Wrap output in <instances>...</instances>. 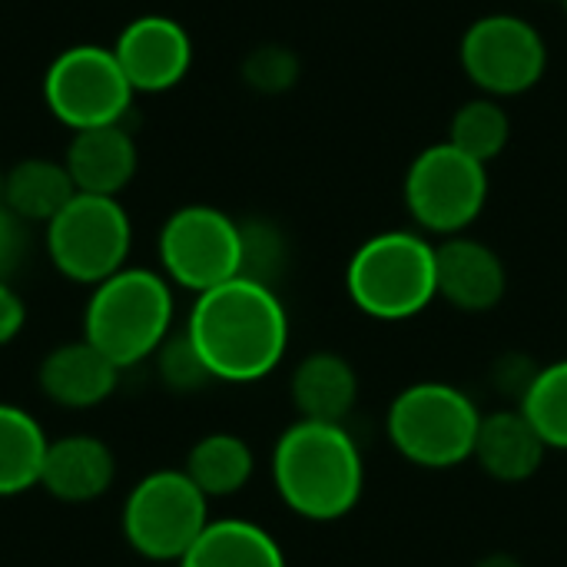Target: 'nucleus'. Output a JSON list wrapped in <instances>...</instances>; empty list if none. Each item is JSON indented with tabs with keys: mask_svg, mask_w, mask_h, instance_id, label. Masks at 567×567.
I'll return each instance as SVG.
<instances>
[{
	"mask_svg": "<svg viewBox=\"0 0 567 567\" xmlns=\"http://www.w3.org/2000/svg\"><path fill=\"white\" fill-rule=\"evenodd\" d=\"M186 336L216 382H259L289 349V312L272 286L236 276L196 296Z\"/></svg>",
	"mask_w": 567,
	"mask_h": 567,
	"instance_id": "f257e3e1",
	"label": "nucleus"
},
{
	"mask_svg": "<svg viewBox=\"0 0 567 567\" xmlns=\"http://www.w3.org/2000/svg\"><path fill=\"white\" fill-rule=\"evenodd\" d=\"M272 485L282 505L316 525L342 522L365 492V458L336 422H292L272 449Z\"/></svg>",
	"mask_w": 567,
	"mask_h": 567,
	"instance_id": "f03ea898",
	"label": "nucleus"
},
{
	"mask_svg": "<svg viewBox=\"0 0 567 567\" xmlns=\"http://www.w3.org/2000/svg\"><path fill=\"white\" fill-rule=\"evenodd\" d=\"M346 292L359 312L379 322H405L439 299L435 243L415 229L369 236L346 266Z\"/></svg>",
	"mask_w": 567,
	"mask_h": 567,
	"instance_id": "7ed1b4c3",
	"label": "nucleus"
},
{
	"mask_svg": "<svg viewBox=\"0 0 567 567\" xmlns=\"http://www.w3.org/2000/svg\"><path fill=\"white\" fill-rule=\"evenodd\" d=\"M482 415L475 399L452 382H412L392 399L385 435L409 465L449 472L472 462Z\"/></svg>",
	"mask_w": 567,
	"mask_h": 567,
	"instance_id": "20e7f679",
	"label": "nucleus"
},
{
	"mask_svg": "<svg viewBox=\"0 0 567 567\" xmlns=\"http://www.w3.org/2000/svg\"><path fill=\"white\" fill-rule=\"evenodd\" d=\"M86 342L113 365L130 369L156 355L173 329V289L153 269H120L93 286L86 306Z\"/></svg>",
	"mask_w": 567,
	"mask_h": 567,
	"instance_id": "39448f33",
	"label": "nucleus"
},
{
	"mask_svg": "<svg viewBox=\"0 0 567 567\" xmlns=\"http://www.w3.org/2000/svg\"><path fill=\"white\" fill-rule=\"evenodd\" d=\"M209 522V498L183 468H163L140 478L123 505V535L130 548L163 565H179Z\"/></svg>",
	"mask_w": 567,
	"mask_h": 567,
	"instance_id": "423d86ee",
	"label": "nucleus"
},
{
	"mask_svg": "<svg viewBox=\"0 0 567 567\" xmlns=\"http://www.w3.org/2000/svg\"><path fill=\"white\" fill-rule=\"evenodd\" d=\"M488 203V166L458 146H425L405 173V206L422 233L462 236Z\"/></svg>",
	"mask_w": 567,
	"mask_h": 567,
	"instance_id": "0eeeda50",
	"label": "nucleus"
},
{
	"mask_svg": "<svg viewBox=\"0 0 567 567\" xmlns=\"http://www.w3.org/2000/svg\"><path fill=\"white\" fill-rule=\"evenodd\" d=\"M133 243V226L116 196H90L76 193L50 223H47V249L53 266L86 286H100L103 279L126 269Z\"/></svg>",
	"mask_w": 567,
	"mask_h": 567,
	"instance_id": "6e6552de",
	"label": "nucleus"
},
{
	"mask_svg": "<svg viewBox=\"0 0 567 567\" xmlns=\"http://www.w3.org/2000/svg\"><path fill=\"white\" fill-rule=\"evenodd\" d=\"M465 76L485 96H518L542 83L548 43L535 23L515 13H485L468 23L458 43Z\"/></svg>",
	"mask_w": 567,
	"mask_h": 567,
	"instance_id": "1a4fd4ad",
	"label": "nucleus"
},
{
	"mask_svg": "<svg viewBox=\"0 0 567 567\" xmlns=\"http://www.w3.org/2000/svg\"><path fill=\"white\" fill-rule=\"evenodd\" d=\"M159 262L176 286L209 292L243 269L239 223L216 206H183L163 223Z\"/></svg>",
	"mask_w": 567,
	"mask_h": 567,
	"instance_id": "9d476101",
	"label": "nucleus"
},
{
	"mask_svg": "<svg viewBox=\"0 0 567 567\" xmlns=\"http://www.w3.org/2000/svg\"><path fill=\"white\" fill-rule=\"evenodd\" d=\"M43 96L50 113L76 133L120 123L130 110L133 86L123 76L113 50L80 43L50 63L43 76Z\"/></svg>",
	"mask_w": 567,
	"mask_h": 567,
	"instance_id": "9b49d317",
	"label": "nucleus"
},
{
	"mask_svg": "<svg viewBox=\"0 0 567 567\" xmlns=\"http://www.w3.org/2000/svg\"><path fill=\"white\" fill-rule=\"evenodd\" d=\"M113 56L133 90L163 93L189 73L193 40L183 30V23L150 13V17L133 20L120 33Z\"/></svg>",
	"mask_w": 567,
	"mask_h": 567,
	"instance_id": "f8f14e48",
	"label": "nucleus"
},
{
	"mask_svg": "<svg viewBox=\"0 0 567 567\" xmlns=\"http://www.w3.org/2000/svg\"><path fill=\"white\" fill-rule=\"evenodd\" d=\"M439 299L458 312H492L508 292V269L502 256L472 236H449L435 246Z\"/></svg>",
	"mask_w": 567,
	"mask_h": 567,
	"instance_id": "ddd939ff",
	"label": "nucleus"
},
{
	"mask_svg": "<svg viewBox=\"0 0 567 567\" xmlns=\"http://www.w3.org/2000/svg\"><path fill=\"white\" fill-rule=\"evenodd\" d=\"M548 445L522 409H498L482 415L472 462L502 485L532 482L545 465Z\"/></svg>",
	"mask_w": 567,
	"mask_h": 567,
	"instance_id": "4468645a",
	"label": "nucleus"
},
{
	"mask_svg": "<svg viewBox=\"0 0 567 567\" xmlns=\"http://www.w3.org/2000/svg\"><path fill=\"white\" fill-rule=\"evenodd\" d=\"M120 372L93 342H63L40 362V392L63 409H93L113 395Z\"/></svg>",
	"mask_w": 567,
	"mask_h": 567,
	"instance_id": "2eb2a0df",
	"label": "nucleus"
},
{
	"mask_svg": "<svg viewBox=\"0 0 567 567\" xmlns=\"http://www.w3.org/2000/svg\"><path fill=\"white\" fill-rule=\"evenodd\" d=\"M63 166L76 193L116 196L136 173V143L120 123L76 130L66 146Z\"/></svg>",
	"mask_w": 567,
	"mask_h": 567,
	"instance_id": "dca6fc26",
	"label": "nucleus"
},
{
	"mask_svg": "<svg viewBox=\"0 0 567 567\" xmlns=\"http://www.w3.org/2000/svg\"><path fill=\"white\" fill-rule=\"evenodd\" d=\"M113 478L116 462L106 442L93 435H63L47 449L40 485L60 502L83 505L110 492Z\"/></svg>",
	"mask_w": 567,
	"mask_h": 567,
	"instance_id": "f3484780",
	"label": "nucleus"
},
{
	"mask_svg": "<svg viewBox=\"0 0 567 567\" xmlns=\"http://www.w3.org/2000/svg\"><path fill=\"white\" fill-rule=\"evenodd\" d=\"M289 395L299 419L346 425L359 402V372L339 352H309L292 372Z\"/></svg>",
	"mask_w": 567,
	"mask_h": 567,
	"instance_id": "a211bd4d",
	"label": "nucleus"
},
{
	"mask_svg": "<svg viewBox=\"0 0 567 567\" xmlns=\"http://www.w3.org/2000/svg\"><path fill=\"white\" fill-rule=\"evenodd\" d=\"M176 567H289L279 542L243 518L209 522Z\"/></svg>",
	"mask_w": 567,
	"mask_h": 567,
	"instance_id": "6ab92c4d",
	"label": "nucleus"
},
{
	"mask_svg": "<svg viewBox=\"0 0 567 567\" xmlns=\"http://www.w3.org/2000/svg\"><path fill=\"white\" fill-rule=\"evenodd\" d=\"M193 485L213 502V498H229V495H239L252 472H256V455L249 449L246 439L233 435V432H213V435H203L193 449H189V458H186V468H183Z\"/></svg>",
	"mask_w": 567,
	"mask_h": 567,
	"instance_id": "aec40b11",
	"label": "nucleus"
},
{
	"mask_svg": "<svg viewBox=\"0 0 567 567\" xmlns=\"http://www.w3.org/2000/svg\"><path fill=\"white\" fill-rule=\"evenodd\" d=\"M47 449L50 439L40 422L20 405L0 402V498L23 495L40 485Z\"/></svg>",
	"mask_w": 567,
	"mask_h": 567,
	"instance_id": "412c9836",
	"label": "nucleus"
},
{
	"mask_svg": "<svg viewBox=\"0 0 567 567\" xmlns=\"http://www.w3.org/2000/svg\"><path fill=\"white\" fill-rule=\"evenodd\" d=\"M73 196L76 186L63 163L23 159L3 176V206L23 223H50Z\"/></svg>",
	"mask_w": 567,
	"mask_h": 567,
	"instance_id": "4be33fe9",
	"label": "nucleus"
},
{
	"mask_svg": "<svg viewBox=\"0 0 567 567\" xmlns=\"http://www.w3.org/2000/svg\"><path fill=\"white\" fill-rule=\"evenodd\" d=\"M508 140H512V120L495 96H475L462 103L449 123V143L485 166L505 153Z\"/></svg>",
	"mask_w": 567,
	"mask_h": 567,
	"instance_id": "5701e85b",
	"label": "nucleus"
},
{
	"mask_svg": "<svg viewBox=\"0 0 567 567\" xmlns=\"http://www.w3.org/2000/svg\"><path fill=\"white\" fill-rule=\"evenodd\" d=\"M528 422L538 429L548 449L567 452V359L548 362L538 369L532 389L518 402Z\"/></svg>",
	"mask_w": 567,
	"mask_h": 567,
	"instance_id": "b1692460",
	"label": "nucleus"
},
{
	"mask_svg": "<svg viewBox=\"0 0 567 567\" xmlns=\"http://www.w3.org/2000/svg\"><path fill=\"white\" fill-rule=\"evenodd\" d=\"M239 233H243V269H239V276L276 289V279L286 272V262H289L286 236L279 233V226H272L266 219L239 223Z\"/></svg>",
	"mask_w": 567,
	"mask_h": 567,
	"instance_id": "393cba45",
	"label": "nucleus"
},
{
	"mask_svg": "<svg viewBox=\"0 0 567 567\" xmlns=\"http://www.w3.org/2000/svg\"><path fill=\"white\" fill-rule=\"evenodd\" d=\"M156 369H159L163 385L173 389V392H183V395L199 392V389H206L209 382H216L213 372H209V365L203 362L199 349H196L193 339L186 336V329H183L179 336H169V339L156 349Z\"/></svg>",
	"mask_w": 567,
	"mask_h": 567,
	"instance_id": "a878e982",
	"label": "nucleus"
},
{
	"mask_svg": "<svg viewBox=\"0 0 567 567\" xmlns=\"http://www.w3.org/2000/svg\"><path fill=\"white\" fill-rule=\"evenodd\" d=\"M243 80L259 93H282L299 80V56L289 47H256L243 63Z\"/></svg>",
	"mask_w": 567,
	"mask_h": 567,
	"instance_id": "bb28decb",
	"label": "nucleus"
},
{
	"mask_svg": "<svg viewBox=\"0 0 567 567\" xmlns=\"http://www.w3.org/2000/svg\"><path fill=\"white\" fill-rule=\"evenodd\" d=\"M542 365H535L525 352H508L495 362L492 375H495V389L505 395V399H525V392L532 389L535 375H538Z\"/></svg>",
	"mask_w": 567,
	"mask_h": 567,
	"instance_id": "cd10ccee",
	"label": "nucleus"
},
{
	"mask_svg": "<svg viewBox=\"0 0 567 567\" xmlns=\"http://www.w3.org/2000/svg\"><path fill=\"white\" fill-rule=\"evenodd\" d=\"M27 256V226L17 213L0 206V279H10Z\"/></svg>",
	"mask_w": 567,
	"mask_h": 567,
	"instance_id": "c85d7f7f",
	"label": "nucleus"
},
{
	"mask_svg": "<svg viewBox=\"0 0 567 567\" xmlns=\"http://www.w3.org/2000/svg\"><path fill=\"white\" fill-rule=\"evenodd\" d=\"M27 309L20 302V296L7 286V279H0V346L17 339V332L23 329Z\"/></svg>",
	"mask_w": 567,
	"mask_h": 567,
	"instance_id": "c756f323",
	"label": "nucleus"
},
{
	"mask_svg": "<svg viewBox=\"0 0 567 567\" xmlns=\"http://www.w3.org/2000/svg\"><path fill=\"white\" fill-rule=\"evenodd\" d=\"M475 567H525L515 555L508 551H495V555H485L482 561H475Z\"/></svg>",
	"mask_w": 567,
	"mask_h": 567,
	"instance_id": "7c9ffc66",
	"label": "nucleus"
},
{
	"mask_svg": "<svg viewBox=\"0 0 567 567\" xmlns=\"http://www.w3.org/2000/svg\"><path fill=\"white\" fill-rule=\"evenodd\" d=\"M0 206H3V173H0Z\"/></svg>",
	"mask_w": 567,
	"mask_h": 567,
	"instance_id": "2f4dec72",
	"label": "nucleus"
},
{
	"mask_svg": "<svg viewBox=\"0 0 567 567\" xmlns=\"http://www.w3.org/2000/svg\"><path fill=\"white\" fill-rule=\"evenodd\" d=\"M561 3H565V10H567V0H561Z\"/></svg>",
	"mask_w": 567,
	"mask_h": 567,
	"instance_id": "473e14b6",
	"label": "nucleus"
}]
</instances>
